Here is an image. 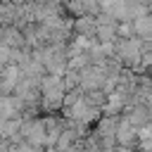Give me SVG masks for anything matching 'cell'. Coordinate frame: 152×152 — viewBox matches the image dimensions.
I'll return each mask as SVG.
<instances>
[{"instance_id": "cell-1", "label": "cell", "mask_w": 152, "mask_h": 152, "mask_svg": "<svg viewBox=\"0 0 152 152\" xmlns=\"http://www.w3.org/2000/svg\"><path fill=\"white\" fill-rule=\"evenodd\" d=\"M119 36H131V26H128V24L119 26Z\"/></svg>"}, {"instance_id": "cell-2", "label": "cell", "mask_w": 152, "mask_h": 152, "mask_svg": "<svg viewBox=\"0 0 152 152\" xmlns=\"http://www.w3.org/2000/svg\"><path fill=\"white\" fill-rule=\"evenodd\" d=\"M2 88H7V83H5V81H2V76H0V90H2ZM7 90H10V88H7Z\"/></svg>"}]
</instances>
